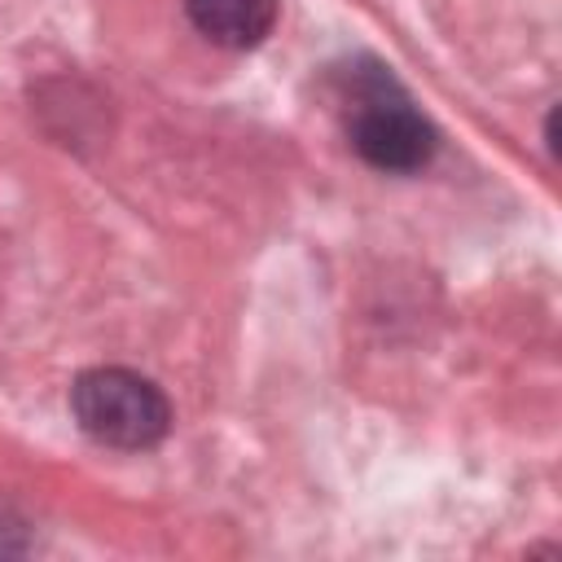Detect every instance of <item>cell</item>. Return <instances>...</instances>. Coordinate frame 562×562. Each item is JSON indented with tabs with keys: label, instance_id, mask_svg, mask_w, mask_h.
<instances>
[{
	"label": "cell",
	"instance_id": "6da1fadb",
	"mask_svg": "<svg viewBox=\"0 0 562 562\" xmlns=\"http://www.w3.org/2000/svg\"><path fill=\"white\" fill-rule=\"evenodd\" d=\"M347 136L356 154L382 171H417L435 154V127L378 66L347 79Z\"/></svg>",
	"mask_w": 562,
	"mask_h": 562
},
{
	"label": "cell",
	"instance_id": "7a4b0ae2",
	"mask_svg": "<svg viewBox=\"0 0 562 562\" xmlns=\"http://www.w3.org/2000/svg\"><path fill=\"white\" fill-rule=\"evenodd\" d=\"M70 408H75L83 435H92L97 443H110V448H127V452L154 448L171 426L167 395L132 369L79 373L70 386Z\"/></svg>",
	"mask_w": 562,
	"mask_h": 562
},
{
	"label": "cell",
	"instance_id": "3957f363",
	"mask_svg": "<svg viewBox=\"0 0 562 562\" xmlns=\"http://www.w3.org/2000/svg\"><path fill=\"white\" fill-rule=\"evenodd\" d=\"M184 9L193 26L224 48H255L277 22V0H184Z\"/></svg>",
	"mask_w": 562,
	"mask_h": 562
}]
</instances>
